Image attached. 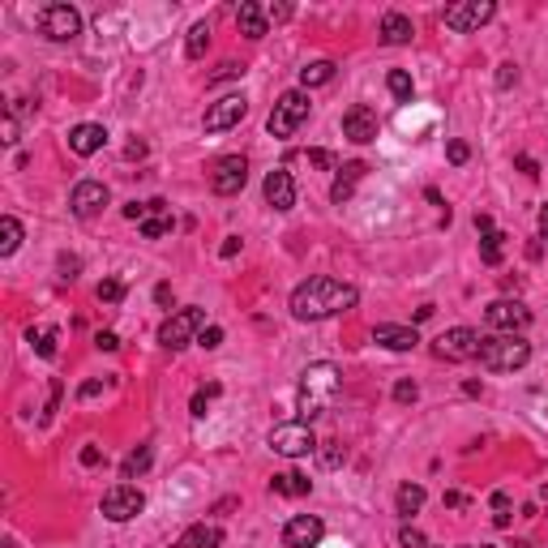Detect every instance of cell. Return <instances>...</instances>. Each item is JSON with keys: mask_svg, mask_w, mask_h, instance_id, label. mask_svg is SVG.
<instances>
[{"mask_svg": "<svg viewBox=\"0 0 548 548\" xmlns=\"http://www.w3.org/2000/svg\"><path fill=\"white\" fill-rule=\"evenodd\" d=\"M360 291L343 279H330V274H317V279H305V283L291 291V317L296 322H326V317H339L356 308Z\"/></svg>", "mask_w": 548, "mask_h": 548, "instance_id": "6da1fadb", "label": "cell"}, {"mask_svg": "<svg viewBox=\"0 0 548 548\" xmlns=\"http://www.w3.org/2000/svg\"><path fill=\"white\" fill-rule=\"evenodd\" d=\"M343 390V373H339V364H330V360H322V364H308L305 373H300V398H296V412H300V420H313L322 416L330 403H334V395Z\"/></svg>", "mask_w": 548, "mask_h": 548, "instance_id": "7a4b0ae2", "label": "cell"}, {"mask_svg": "<svg viewBox=\"0 0 548 548\" xmlns=\"http://www.w3.org/2000/svg\"><path fill=\"white\" fill-rule=\"evenodd\" d=\"M476 360L488 373H514V369H523L531 360V343L523 334H488V339H480V356Z\"/></svg>", "mask_w": 548, "mask_h": 548, "instance_id": "3957f363", "label": "cell"}, {"mask_svg": "<svg viewBox=\"0 0 548 548\" xmlns=\"http://www.w3.org/2000/svg\"><path fill=\"white\" fill-rule=\"evenodd\" d=\"M308 90H283L279 94V103L270 111V120H266V129L274 133V137H296V129L308 120Z\"/></svg>", "mask_w": 548, "mask_h": 548, "instance_id": "277c9868", "label": "cell"}, {"mask_svg": "<svg viewBox=\"0 0 548 548\" xmlns=\"http://www.w3.org/2000/svg\"><path fill=\"white\" fill-rule=\"evenodd\" d=\"M201 330H206V313L201 308H180V313H172L159 326V343L168 351H180V348H189V343H198Z\"/></svg>", "mask_w": 548, "mask_h": 548, "instance_id": "5b68a950", "label": "cell"}, {"mask_svg": "<svg viewBox=\"0 0 548 548\" xmlns=\"http://www.w3.org/2000/svg\"><path fill=\"white\" fill-rule=\"evenodd\" d=\"M433 356L438 360H450V364H462V360H476L480 356V334L471 326H454L433 339Z\"/></svg>", "mask_w": 548, "mask_h": 548, "instance_id": "8992f818", "label": "cell"}, {"mask_svg": "<svg viewBox=\"0 0 548 548\" xmlns=\"http://www.w3.org/2000/svg\"><path fill=\"white\" fill-rule=\"evenodd\" d=\"M39 30L52 44H73L82 35V13L73 4H47V9H39Z\"/></svg>", "mask_w": 548, "mask_h": 548, "instance_id": "52a82bcc", "label": "cell"}, {"mask_svg": "<svg viewBox=\"0 0 548 548\" xmlns=\"http://www.w3.org/2000/svg\"><path fill=\"white\" fill-rule=\"evenodd\" d=\"M270 450L283 454V459H305V454L317 450V438H313V429H308L305 420H291V424H279L270 433Z\"/></svg>", "mask_w": 548, "mask_h": 548, "instance_id": "ba28073f", "label": "cell"}, {"mask_svg": "<svg viewBox=\"0 0 548 548\" xmlns=\"http://www.w3.org/2000/svg\"><path fill=\"white\" fill-rule=\"evenodd\" d=\"M244 184H249V159H244V154H223V159H215V168H210V189H215L219 198H236Z\"/></svg>", "mask_w": 548, "mask_h": 548, "instance_id": "9c48e42d", "label": "cell"}, {"mask_svg": "<svg viewBox=\"0 0 548 548\" xmlns=\"http://www.w3.org/2000/svg\"><path fill=\"white\" fill-rule=\"evenodd\" d=\"M142 510H146V497H142L137 484H111L108 493H103V519L108 523H129Z\"/></svg>", "mask_w": 548, "mask_h": 548, "instance_id": "30bf717a", "label": "cell"}, {"mask_svg": "<svg viewBox=\"0 0 548 548\" xmlns=\"http://www.w3.org/2000/svg\"><path fill=\"white\" fill-rule=\"evenodd\" d=\"M493 18H497V4H493V0H459V4H450V9H446V26H450V30H459V35L480 30V26L493 22Z\"/></svg>", "mask_w": 548, "mask_h": 548, "instance_id": "8fae6325", "label": "cell"}, {"mask_svg": "<svg viewBox=\"0 0 548 548\" xmlns=\"http://www.w3.org/2000/svg\"><path fill=\"white\" fill-rule=\"evenodd\" d=\"M244 111H249V99H244V94H223L219 103H210V108H206V116H201V129H206V133L236 129V125L244 120Z\"/></svg>", "mask_w": 548, "mask_h": 548, "instance_id": "7c38bea8", "label": "cell"}, {"mask_svg": "<svg viewBox=\"0 0 548 548\" xmlns=\"http://www.w3.org/2000/svg\"><path fill=\"white\" fill-rule=\"evenodd\" d=\"M484 322L497 330V334H519V330L531 326V308L523 300H493L484 308Z\"/></svg>", "mask_w": 548, "mask_h": 548, "instance_id": "4fadbf2b", "label": "cell"}, {"mask_svg": "<svg viewBox=\"0 0 548 548\" xmlns=\"http://www.w3.org/2000/svg\"><path fill=\"white\" fill-rule=\"evenodd\" d=\"M108 201H111V193L103 180H82V184H73V193H69V210H73L78 219H94Z\"/></svg>", "mask_w": 548, "mask_h": 548, "instance_id": "5bb4252c", "label": "cell"}, {"mask_svg": "<svg viewBox=\"0 0 548 548\" xmlns=\"http://www.w3.org/2000/svg\"><path fill=\"white\" fill-rule=\"evenodd\" d=\"M377 111L369 108V103H356V108L343 111V137L348 142H356V146H369V142H377Z\"/></svg>", "mask_w": 548, "mask_h": 548, "instance_id": "9a60e30c", "label": "cell"}, {"mask_svg": "<svg viewBox=\"0 0 548 548\" xmlns=\"http://www.w3.org/2000/svg\"><path fill=\"white\" fill-rule=\"evenodd\" d=\"M326 536V523L317 514H296L283 527V548H317Z\"/></svg>", "mask_w": 548, "mask_h": 548, "instance_id": "2e32d148", "label": "cell"}, {"mask_svg": "<svg viewBox=\"0 0 548 548\" xmlns=\"http://www.w3.org/2000/svg\"><path fill=\"white\" fill-rule=\"evenodd\" d=\"M262 193H266V206L283 215V210H291V206H296V180H291V172H287V168H274V172L266 176Z\"/></svg>", "mask_w": 548, "mask_h": 548, "instance_id": "e0dca14e", "label": "cell"}, {"mask_svg": "<svg viewBox=\"0 0 548 548\" xmlns=\"http://www.w3.org/2000/svg\"><path fill=\"white\" fill-rule=\"evenodd\" d=\"M172 227H176V219H172V210H168V201H163V198L146 201V219L137 223V232H142L146 241H163Z\"/></svg>", "mask_w": 548, "mask_h": 548, "instance_id": "ac0fdd59", "label": "cell"}, {"mask_svg": "<svg viewBox=\"0 0 548 548\" xmlns=\"http://www.w3.org/2000/svg\"><path fill=\"white\" fill-rule=\"evenodd\" d=\"M364 172H369V168H364L360 159H356V163H343V168H339V176H334V184H330V201H334V206L351 201V193H356V184L364 180Z\"/></svg>", "mask_w": 548, "mask_h": 548, "instance_id": "d6986e66", "label": "cell"}, {"mask_svg": "<svg viewBox=\"0 0 548 548\" xmlns=\"http://www.w3.org/2000/svg\"><path fill=\"white\" fill-rule=\"evenodd\" d=\"M103 146H108V129H103V125H78V129L69 133V151L82 154V159H86V154H99Z\"/></svg>", "mask_w": 548, "mask_h": 548, "instance_id": "ffe728a7", "label": "cell"}, {"mask_svg": "<svg viewBox=\"0 0 548 548\" xmlns=\"http://www.w3.org/2000/svg\"><path fill=\"white\" fill-rule=\"evenodd\" d=\"M236 26H241L244 39H262L266 26H270V18H266V9L258 4V0H241V9H236Z\"/></svg>", "mask_w": 548, "mask_h": 548, "instance_id": "44dd1931", "label": "cell"}, {"mask_svg": "<svg viewBox=\"0 0 548 548\" xmlns=\"http://www.w3.org/2000/svg\"><path fill=\"white\" fill-rule=\"evenodd\" d=\"M373 343H381L386 351H412L420 343V334H416V326H377Z\"/></svg>", "mask_w": 548, "mask_h": 548, "instance_id": "7402d4cb", "label": "cell"}, {"mask_svg": "<svg viewBox=\"0 0 548 548\" xmlns=\"http://www.w3.org/2000/svg\"><path fill=\"white\" fill-rule=\"evenodd\" d=\"M412 35H416L412 18H403V13H386V18H381V44L403 47V44H412Z\"/></svg>", "mask_w": 548, "mask_h": 548, "instance_id": "603a6c76", "label": "cell"}, {"mask_svg": "<svg viewBox=\"0 0 548 548\" xmlns=\"http://www.w3.org/2000/svg\"><path fill=\"white\" fill-rule=\"evenodd\" d=\"M223 544V531L219 527H206V523H198V527H189L180 540H176L172 548H219Z\"/></svg>", "mask_w": 548, "mask_h": 548, "instance_id": "cb8c5ba5", "label": "cell"}, {"mask_svg": "<svg viewBox=\"0 0 548 548\" xmlns=\"http://www.w3.org/2000/svg\"><path fill=\"white\" fill-rule=\"evenodd\" d=\"M308 488H313V480L300 471H279L270 480V493H279V497H308Z\"/></svg>", "mask_w": 548, "mask_h": 548, "instance_id": "d4e9b609", "label": "cell"}, {"mask_svg": "<svg viewBox=\"0 0 548 548\" xmlns=\"http://www.w3.org/2000/svg\"><path fill=\"white\" fill-rule=\"evenodd\" d=\"M151 462H154V450L151 446H137L129 459L120 462V480H137V476H146V471H151Z\"/></svg>", "mask_w": 548, "mask_h": 548, "instance_id": "484cf974", "label": "cell"}, {"mask_svg": "<svg viewBox=\"0 0 548 548\" xmlns=\"http://www.w3.org/2000/svg\"><path fill=\"white\" fill-rule=\"evenodd\" d=\"M326 82H334V61H313V65L300 69V90L326 86Z\"/></svg>", "mask_w": 548, "mask_h": 548, "instance_id": "4316f807", "label": "cell"}, {"mask_svg": "<svg viewBox=\"0 0 548 548\" xmlns=\"http://www.w3.org/2000/svg\"><path fill=\"white\" fill-rule=\"evenodd\" d=\"M420 505H424V488H420V484H403V488L395 493V510L403 514V519L420 514Z\"/></svg>", "mask_w": 548, "mask_h": 548, "instance_id": "83f0119b", "label": "cell"}, {"mask_svg": "<svg viewBox=\"0 0 548 548\" xmlns=\"http://www.w3.org/2000/svg\"><path fill=\"white\" fill-rule=\"evenodd\" d=\"M18 244H22V223L13 219V215H4L0 219V258H13Z\"/></svg>", "mask_w": 548, "mask_h": 548, "instance_id": "f1b7e54d", "label": "cell"}, {"mask_svg": "<svg viewBox=\"0 0 548 548\" xmlns=\"http://www.w3.org/2000/svg\"><path fill=\"white\" fill-rule=\"evenodd\" d=\"M502 253H505V236H502V232H488V236H480V262L484 266H502Z\"/></svg>", "mask_w": 548, "mask_h": 548, "instance_id": "f546056e", "label": "cell"}, {"mask_svg": "<svg viewBox=\"0 0 548 548\" xmlns=\"http://www.w3.org/2000/svg\"><path fill=\"white\" fill-rule=\"evenodd\" d=\"M206 47H210V22H193V30H189V61H201Z\"/></svg>", "mask_w": 548, "mask_h": 548, "instance_id": "4dcf8cb0", "label": "cell"}, {"mask_svg": "<svg viewBox=\"0 0 548 548\" xmlns=\"http://www.w3.org/2000/svg\"><path fill=\"white\" fill-rule=\"evenodd\" d=\"M386 86H390V94H395L398 103H412V94H416V86H412V78H407L403 69H395V73L386 78Z\"/></svg>", "mask_w": 548, "mask_h": 548, "instance_id": "1f68e13d", "label": "cell"}, {"mask_svg": "<svg viewBox=\"0 0 548 548\" xmlns=\"http://www.w3.org/2000/svg\"><path fill=\"white\" fill-rule=\"evenodd\" d=\"M94 296H99L103 305H120V300H125V283H120V279H103Z\"/></svg>", "mask_w": 548, "mask_h": 548, "instance_id": "d6a6232c", "label": "cell"}, {"mask_svg": "<svg viewBox=\"0 0 548 548\" xmlns=\"http://www.w3.org/2000/svg\"><path fill=\"white\" fill-rule=\"evenodd\" d=\"M30 343H35V351H39L44 360H52V356H56V330H39V334L30 330Z\"/></svg>", "mask_w": 548, "mask_h": 548, "instance_id": "836d02e7", "label": "cell"}, {"mask_svg": "<svg viewBox=\"0 0 548 548\" xmlns=\"http://www.w3.org/2000/svg\"><path fill=\"white\" fill-rule=\"evenodd\" d=\"M510 510H514V505H510V493H493V523L510 527V519H514Z\"/></svg>", "mask_w": 548, "mask_h": 548, "instance_id": "e575fe53", "label": "cell"}, {"mask_svg": "<svg viewBox=\"0 0 548 548\" xmlns=\"http://www.w3.org/2000/svg\"><path fill=\"white\" fill-rule=\"evenodd\" d=\"M219 395V386H206V390H198V395H193V416H206V407H210V398Z\"/></svg>", "mask_w": 548, "mask_h": 548, "instance_id": "d590c367", "label": "cell"}, {"mask_svg": "<svg viewBox=\"0 0 548 548\" xmlns=\"http://www.w3.org/2000/svg\"><path fill=\"white\" fill-rule=\"evenodd\" d=\"M416 381H412V377H403V381H398L395 386V403H416Z\"/></svg>", "mask_w": 548, "mask_h": 548, "instance_id": "8d00e7d4", "label": "cell"}, {"mask_svg": "<svg viewBox=\"0 0 548 548\" xmlns=\"http://www.w3.org/2000/svg\"><path fill=\"white\" fill-rule=\"evenodd\" d=\"M446 154H450V163H454V168H462V163L471 159V146H467V142H450V146H446Z\"/></svg>", "mask_w": 548, "mask_h": 548, "instance_id": "74e56055", "label": "cell"}, {"mask_svg": "<svg viewBox=\"0 0 548 548\" xmlns=\"http://www.w3.org/2000/svg\"><path fill=\"white\" fill-rule=\"evenodd\" d=\"M198 343H201L206 351H210V348H219V343H223V326H206V330L198 334Z\"/></svg>", "mask_w": 548, "mask_h": 548, "instance_id": "f35d334b", "label": "cell"}, {"mask_svg": "<svg viewBox=\"0 0 548 548\" xmlns=\"http://www.w3.org/2000/svg\"><path fill=\"white\" fill-rule=\"evenodd\" d=\"M227 78H244V65H236V61H227V65L215 69V78L210 82H227Z\"/></svg>", "mask_w": 548, "mask_h": 548, "instance_id": "ab89813d", "label": "cell"}, {"mask_svg": "<svg viewBox=\"0 0 548 548\" xmlns=\"http://www.w3.org/2000/svg\"><path fill=\"white\" fill-rule=\"evenodd\" d=\"M398 544L403 548H424V536H420L416 527H403V531H398Z\"/></svg>", "mask_w": 548, "mask_h": 548, "instance_id": "60d3db41", "label": "cell"}, {"mask_svg": "<svg viewBox=\"0 0 548 548\" xmlns=\"http://www.w3.org/2000/svg\"><path fill=\"white\" fill-rule=\"evenodd\" d=\"M514 82H519V65H502V69H497V86H502V90H510Z\"/></svg>", "mask_w": 548, "mask_h": 548, "instance_id": "b9f144b4", "label": "cell"}, {"mask_svg": "<svg viewBox=\"0 0 548 548\" xmlns=\"http://www.w3.org/2000/svg\"><path fill=\"white\" fill-rule=\"evenodd\" d=\"M343 459H348V454H343V446H334V441H330L326 450H322V462H326V467H339Z\"/></svg>", "mask_w": 548, "mask_h": 548, "instance_id": "7bdbcfd3", "label": "cell"}, {"mask_svg": "<svg viewBox=\"0 0 548 548\" xmlns=\"http://www.w3.org/2000/svg\"><path fill=\"white\" fill-rule=\"evenodd\" d=\"M78 270H82V262H78V258H61V279H65V283H73V279H78Z\"/></svg>", "mask_w": 548, "mask_h": 548, "instance_id": "ee69618b", "label": "cell"}, {"mask_svg": "<svg viewBox=\"0 0 548 548\" xmlns=\"http://www.w3.org/2000/svg\"><path fill=\"white\" fill-rule=\"evenodd\" d=\"M94 348H99V351H116V348H120V339H116L111 330H103V334H94Z\"/></svg>", "mask_w": 548, "mask_h": 548, "instance_id": "f6af8a7d", "label": "cell"}, {"mask_svg": "<svg viewBox=\"0 0 548 548\" xmlns=\"http://www.w3.org/2000/svg\"><path fill=\"white\" fill-rule=\"evenodd\" d=\"M308 163H317V168H334V154L330 151H308ZM339 172V168H334Z\"/></svg>", "mask_w": 548, "mask_h": 548, "instance_id": "bcb514c9", "label": "cell"}, {"mask_svg": "<svg viewBox=\"0 0 548 548\" xmlns=\"http://www.w3.org/2000/svg\"><path fill=\"white\" fill-rule=\"evenodd\" d=\"M266 18H270V22H287V18H291V4H270Z\"/></svg>", "mask_w": 548, "mask_h": 548, "instance_id": "7dc6e473", "label": "cell"}, {"mask_svg": "<svg viewBox=\"0 0 548 548\" xmlns=\"http://www.w3.org/2000/svg\"><path fill=\"white\" fill-rule=\"evenodd\" d=\"M154 300H159L163 308L172 305V283H159V287H154Z\"/></svg>", "mask_w": 548, "mask_h": 548, "instance_id": "c3c4849f", "label": "cell"}, {"mask_svg": "<svg viewBox=\"0 0 548 548\" xmlns=\"http://www.w3.org/2000/svg\"><path fill=\"white\" fill-rule=\"evenodd\" d=\"M82 462H86V467H99V462H103L99 446H86V450H82Z\"/></svg>", "mask_w": 548, "mask_h": 548, "instance_id": "681fc988", "label": "cell"}, {"mask_svg": "<svg viewBox=\"0 0 548 548\" xmlns=\"http://www.w3.org/2000/svg\"><path fill=\"white\" fill-rule=\"evenodd\" d=\"M219 253H223V258H236V253H241V236H227Z\"/></svg>", "mask_w": 548, "mask_h": 548, "instance_id": "f907efd6", "label": "cell"}, {"mask_svg": "<svg viewBox=\"0 0 548 548\" xmlns=\"http://www.w3.org/2000/svg\"><path fill=\"white\" fill-rule=\"evenodd\" d=\"M519 172H527V176H531V180H536V176H540V168H536V159H527V154H519Z\"/></svg>", "mask_w": 548, "mask_h": 548, "instance_id": "816d5d0a", "label": "cell"}, {"mask_svg": "<svg viewBox=\"0 0 548 548\" xmlns=\"http://www.w3.org/2000/svg\"><path fill=\"white\" fill-rule=\"evenodd\" d=\"M78 395H82V398H94V395H103V381H86V386H82Z\"/></svg>", "mask_w": 548, "mask_h": 548, "instance_id": "f5cc1de1", "label": "cell"}, {"mask_svg": "<svg viewBox=\"0 0 548 548\" xmlns=\"http://www.w3.org/2000/svg\"><path fill=\"white\" fill-rule=\"evenodd\" d=\"M476 232H480V236H488V232H497V227H493V219H488V215H476Z\"/></svg>", "mask_w": 548, "mask_h": 548, "instance_id": "db71d44e", "label": "cell"}, {"mask_svg": "<svg viewBox=\"0 0 548 548\" xmlns=\"http://www.w3.org/2000/svg\"><path fill=\"white\" fill-rule=\"evenodd\" d=\"M540 236H544V241H548V206H544V210H540Z\"/></svg>", "mask_w": 548, "mask_h": 548, "instance_id": "11a10c76", "label": "cell"}, {"mask_svg": "<svg viewBox=\"0 0 548 548\" xmlns=\"http://www.w3.org/2000/svg\"><path fill=\"white\" fill-rule=\"evenodd\" d=\"M514 548H531V544H523V540H519V544H514Z\"/></svg>", "mask_w": 548, "mask_h": 548, "instance_id": "9f6ffc18", "label": "cell"}, {"mask_svg": "<svg viewBox=\"0 0 548 548\" xmlns=\"http://www.w3.org/2000/svg\"><path fill=\"white\" fill-rule=\"evenodd\" d=\"M480 548H493V544H480Z\"/></svg>", "mask_w": 548, "mask_h": 548, "instance_id": "6f0895ef", "label": "cell"}, {"mask_svg": "<svg viewBox=\"0 0 548 548\" xmlns=\"http://www.w3.org/2000/svg\"><path fill=\"white\" fill-rule=\"evenodd\" d=\"M462 548H471V544H462Z\"/></svg>", "mask_w": 548, "mask_h": 548, "instance_id": "680465c9", "label": "cell"}]
</instances>
